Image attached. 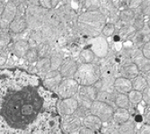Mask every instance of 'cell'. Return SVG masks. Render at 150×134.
<instances>
[{
    "mask_svg": "<svg viewBox=\"0 0 150 134\" xmlns=\"http://www.w3.org/2000/svg\"><path fill=\"white\" fill-rule=\"evenodd\" d=\"M117 95L116 92H106V91H98L96 101H100L103 103H105L109 105H111L112 108L115 110L117 109L114 104L115 96Z\"/></svg>",
    "mask_w": 150,
    "mask_h": 134,
    "instance_id": "21",
    "label": "cell"
},
{
    "mask_svg": "<svg viewBox=\"0 0 150 134\" xmlns=\"http://www.w3.org/2000/svg\"><path fill=\"white\" fill-rule=\"evenodd\" d=\"M6 3H7V1H1V0H0V16H1L3 14V11L5 9Z\"/></svg>",
    "mask_w": 150,
    "mask_h": 134,
    "instance_id": "44",
    "label": "cell"
},
{
    "mask_svg": "<svg viewBox=\"0 0 150 134\" xmlns=\"http://www.w3.org/2000/svg\"><path fill=\"white\" fill-rule=\"evenodd\" d=\"M62 81V77L59 70H50L42 80V85L43 86L52 92V93H57V89L59 86V84Z\"/></svg>",
    "mask_w": 150,
    "mask_h": 134,
    "instance_id": "10",
    "label": "cell"
},
{
    "mask_svg": "<svg viewBox=\"0 0 150 134\" xmlns=\"http://www.w3.org/2000/svg\"><path fill=\"white\" fill-rule=\"evenodd\" d=\"M130 118V113L127 109H122V108H117L114 110L112 114L113 122L116 124H122L123 123L127 122V121Z\"/></svg>",
    "mask_w": 150,
    "mask_h": 134,
    "instance_id": "24",
    "label": "cell"
},
{
    "mask_svg": "<svg viewBox=\"0 0 150 134\" xmlns=\"http://www.w3.org/2000/svg\"><path fill=\"white\" fill-rule=\"evenodd\" d=\"M82 126H84L94 132L96 130H100L102 129L103 123L98 117L94 116L93 114H89L82 120Z\"/></svg>",
    "mask_w": 150,
    "mask_h": 134,
    "instance_id": "18",
    "label": "cell"
},
{
    "mask_svg": "<svg viewBox=\"0 0 150 134\" xmlns=\"http://www.w3.org/2000/svg\"><path fill=\"white\" fill-rule=\"evenodd\" d=\"M115 33V26L112 23H106V24L104 25V27L103 28L102 31V34L104 38L108 39L113 36V34Z\"/></svg>",
    "mask_w": 150,
    "mask_h": 134,
    "instance_id": "35",
    "label": "cell"
},
{
    "mask_svg": "<svg viewBox=\"0 0 150 134\" xmlns=\"http://www.w3.org/2000/svg\"><path fill=\"white\" fill-rule=\"evenodd\" d=\"M29 64H34L36 63V61L39 60L38 57V52H37V49L36 48H30L29 50L27 51V53L25 54L24 58H23Z\"/></svg>",
    "mask_w": 150,
    "mask_h": 134,
    "instance_id": "32",
    "label": "cell"
},
{
    "mask_svg": "<svg viewBox=\"0 0 150 134\" xmlns=\"http://www.w3.org/2000/svg\"><path fill=\"white\" fill-rule=\"evenodd\" d=\"M134 11L130 9H123L119 13V20L124 23L127 25H131L133 20H134Z\"/></svg>",
    "mask_w": 150,
    "mask_h": 134,
    "instance_id": "29",
    "label": "cell"
},
{
    "mask_svg": "<svg viewBox=\"0 0 150 134\" xmlns=\"http://www.w3.org/2000/svg\"><path fill=\"white\" fill-rule=\"evenodd\" d=\"M63 60H64V57H63L62 51H59V50H54L53 53L50 57L51 70H59Z\"/></svg>",
    "mask_w": 150,
    "mask_h": 134,
    "instance_id": "25",
    "label": "cell"
},
{
    "mask_svg": "<svg viewBox=\"0 0 150 134\" xmlns=\"http://www.w3.org/2000/svg\"><path fill=\"white\" fill-rule=\"evenodd\" d=\"M131 86H132V90L142 92L146 87L149 86V85L146 81V79L143 77V76L139 74V76H137L134 79L131 80Z\"/></svg>",
    "mask_w": 150,
    "mask_h": 134,
    "instance_id": "27",
    "label": "cell"
},
{
    "mask_svg": "<svg viewBox=\"0 0 150 134\" xmlns=\"http://www.w3.org/2000/svg\"><path fill=\"white\" fill-rule=\"evenodd\" d=\"M129 101L131 104H139L142 101V94L141 92L131 90L127 95Z\"/></svg>",
    "mask_w": 150,
    "mask_h": 134,
    "instance_id": "34",
    "label": "cell"
},
{
    "mask_svg": "<svg viewBox=\"0 0 150 134\" xmlns=\"http://www.w3.org/2000/svg\"><path fill=\"white\" fill-rule=\"evenodd\" d=\"M78 107V103L76 97L66 98L59 100L58 104V109L60 114L65 115H72L75 113Z\"/></svg>",
    "mask_w": 150,
    "mask_h": 134,
    "instance_id": "13",
    "label": "cell"
},
{
    "mask_svg": "<svg viewBox=\"0 0 150 134\" xmlns=\"http://www.w3.org/2000/svg\"><path fill=\"white\" fill-rule=\"evenodd\" d=\"M30 46L27 41H16L13 42L12 45L13 54L17 59H23L27 51L29 50Z\"/></svg>",
    "mask_w": 150,
    "mask_h": 134,
    "instance_id": "19",
    "label": "cell"
},
{
    "mask_svg": "<svg viewBox=\"0 0 150 134\" xmlns=\"http://www.w3.org/2000/svg\"><path fill=\"white\" fill-rule=\"evenodd\" d=\"M141 1H137V0H129V1H126V7L130 10H136L140 6Z\"/></svg>",
    "mask_w": 150,
    "mask_h": 134,
    "instance_id": "38",
    "label": "cell"
},
{
    "mask_svg": "<svg viewBox=\"0 0 150 134\" xmlns=\"http://www.w3.org/2000/svg\"><path fill=\"white\" fill-rule=\"evenodd\" d=\"M140 50H141V52H142L143 56H144L146 59L150 60V43H149V42L144 43L143 46L141 47Z\"/></svg>",
    "mask_w": 150,
    "mask_h": 134,
    "instance_id": "39",
    "label": "cell"
},
{
    "mask_svg": "<svg viewBox=\"0 0 150 134\" xmlns=\"http://www.w3.org/2000/svg\"><path fill=\"white\" fill-rule=\"evenodd\" d=\"M141 94H142V101H144V103L147 106H149V104H150V87L149 86L146 87L141 92Z\"/></svg>",
    "mask_w": 150,
    "mask_h": 134,
    "instance_id": "37",
    "label": "cell"
},
{
    "mask_svg": "<svg viewBox=\"0 0 150 134\" xmlns=\"http://www.w3.org/2000/svg\"><path fill=\"white\" fill-rule=\"evenodd\" d=\"M114 104L116 108H122L127 110H129L131 107V104L129 103L127 95H123V94H117L114 100Z\"/></svg>",
    "mask_w": 150,
    "mask_h": 134,
    "instance_id": "26",
    "label": "cell"
},
{
    "mask_svg": "<svg viewBox=\"0 0 150 134\" xmlns=\"http://www.w3.org/2000/svg\"><path fill=\"white\" fill-rule=\"evenodd\" d=\"M97 93H98V90L93 86H79L78 92L76 97L93 102L96 100Z\"/></svg>",
    "mask_w": 150,
    "mask_h": 134,
    "instance_id": "14",
    "label": "cell"
},
{
    "mask_svg": "<svg viewBox=\"0 0 150 134\" xmlns=\"http://www.w3.org/2000/svg\"><path fill=\"white\" fill-rule=\"evenodd\" d=\"M12 43V35L8 30L0 29V49H6Z\"/></svg>",
    "mask_w": 150,
    "mask_h": 134,
    "instance_id": "30",
    "label": "cell"
},
{
    "mask_svg": "<svg viewBox=\"0 0 150 134\" xmlns=\"http://www.w3.org/2000/svg\"><path fill=\"white\" fill-rule=\"evenodd\" d=\"M61 1H58V0H40L39 1V6L46 10H51L55 9Z\"/></svg>",
    "mask_w": 150,
    "mask_h": 134,
    "instance_id": "33",
    "label": "cell"
},
{
    "mask_svg": "<svg viewBox=\"0 0 150 134\" xmlns=\"http://www.w3.org/2000/svg\"><path fill=\"white\" fill-rule=\"evenodd\" d=\"M78 60H76L77 65L81 64H97L99 62V59L96 58L93 51L90 49H85L81 50L79 53V56L77 58Z\"/></svg>",
    "mask_w": 150,
    "mask_h": 134,
    "instance_id": "17",
    "label": "cell"
},
{
    "mask_svg": "<svg viewBox=\"0 0 150 134\" xmlns=\"http://www.w3.org/2000/svg\"><path fill=\"white\" fill-rule=\"evenodd\" d=\"M119 72L121 77L127 78L129 80L134 79L137 76L139 75V70L129 58H124L123 60L119 65Z\"/></svg>",
    "mask_w": 150,
    "mask_h": 134,
    "instance_id": "9",
    "label": "cell"
},
{
    "mask_svg": "<svg viewBox=\"0 0 150 134\" xmlns=\"http://www.w3.org/2000/svg\"><path fill=\"white\" fill-rule=\"evenodd\" d=\"M113 89L117 94H123V95H128V94L132 90L131 81L124 77H116L113 82Z\"/></svg>",
    "mask_w": 150,
    "mask_h": 134,
    "instance_id": "16",
    "label": "cell"
},
{
    "mask_svg": "<svg viewBox=\"0 0 150 134\" xmlns=\"http://www.w3.org/2000/svg\"><path fill=\"white\" fill-rule=\"evenodd\" d=\"M149 5H150L149 0H146V1H141L139 9H140L144 17H148L149 16V7H150Z\"/></svg>",
    "mask_w": 150,
    "mask_h": 134,
    "instance_id": "36",
    "label": "cell"
},
{
    "mask_svg": "<svg viewBox=\"0 0 150 134\" xmlns=\"http://www.w3.org/2000/svg\"><path fill=\"white\" fill-rule=\"evenodd\" d=\"M16 16V6L15 1H7L2 16H0V29L8 30L10 23Z\"/></svg>",
    "mask_w": 150,
    "mask_h": 134,
    "instance_id": "8",
    "label": "cell"
},
{
    "mask_svg": "<svg viewBox=\"0 0 150 134\" xmlns=\"http://www.w3.org/2000/svg\"><path fill=\"white\" fill-rule=\"evenodd\" d=\"M130 60L138 67L139 70V74L143 76L144 77L146 76H149V70H150V60L146 59L140 49L133 48L130 54H129Z\"/></svg>",
    "mask_w": 150,
    "mask_h": 134,
    "instance_id": "7",
    "label": "cell"
},
{
    "mask_svg": "<svg viewBox=\"0 0 150 134\" xmlns=\"http://www.w3.org/2000/svg\"><path fill=\"white\" fill-rule=\"evenodd\" d=\"M113 112L114 109L111 105L96 100L92 103V105L90 107L91 114L98 117L102 121V123L109 122L112 118Z\"/></svg>",
    "mask_w": 150,
    "mask_h": 134,
    "instance_id": "5",
    "label": "cell"
},
{
    "mask_svg": "<svg viewBox=\"0 0 150 134\" xmlns=\"http://www.w3.org/2000/svg\"><path fill=\"white\" fill-rule=\"evenodd\" d=\"M8 60V55L6 50L0 49V67H3L6 64Z\"/></svg>",
    "mask_w": 150,
    "mask_h": 134,
    "instance_id": "40",
    "label": "cell"
},
{
    "mask_svg": "<svg viewBox=\"0 0 150 134\" xmlns=\"http://www.w3.org/2000/svg\"><path fill=\"white\" fill-rule=\"evenodd\" d=\"M79 85L74 78H64L59 84L57 93L61 99L76 97L78 92Z\"/></svg>",
    "mask_w": 150,
    "mask_h": 134,
    "instance_id": "6",
    "label": "cell"
},
{
    "mask_svg": "<svg viewBox=\"0 0 150 134\" xmlns=\"http://www.w3.org/2000/svg\"><path fill=\"white\" fill-rule=\"evenodd\" d=\"M73 78L79 86H93L101 78L100 67L97 64L78 65Z\"/></svg>",
    "mask_w": 150,
    "mask_h": 134,
    "instance_id": "3",
    "label": "cell"
},
{
    "mask_svg": "<svg viewBox=\"0 0 150 134\" xmlns=\"http://www.w3.org/2000/svg\"><path fill=\"white\" fill-rule=\"evenodd\" d=\"M101 134H103V133H101Z\"/></svg>",
    "mask_w": 150,
    "mask_h": 134,
    "instance_id": "45",
    "label": "cell"
},
{
    "mask_svg": "<svg viewBox=\"0 0 150 134\" xmlns=\"http://www.w3.org/2000/svg\"><path fill=\"white\" fill-rule=\"evenodd\" d=\"M55 44L56 43H40L37 46V52L39 59L43 58H49L51 56L54 50H55Z\"/></svg>",
    "mask_w": 150,
    "mask_h": 134,
    "instance_id": "22",
    "label": "cell"
},
{
    "mask_svg": "<svg viewBox=\"0 0 150 134\" xmlns=\"http://www.w3.org/2000/svg\"><path fill=\"white\" fill-rule=\"evenodd\" d=\"M136 31L135 28L133 27L132 25H126L125 27H123L122 29H120L119 31V37H120V40L121 41H128V40H130L132 39V37L135 35L136 33Z\"/></svg>",
    "mask_w": 150,
    "mask_h": 134,
    "instance_id": "28",
    "label": "cell"
},
{
    "mask_svg": "<svg viewBox=\"0 0 150 134\" xmlns=\"http://www.w3.org/2000/svg\"><path fill=\"white\" fill-rule=\"evenodd\" d=\"M77 63L71 57L65 58L59 69V72L60 73L62 78H73L76 69H77Z\"/></svg>",
    "mask_w": 150,
    "mask_h": 134,
    "instance_id": "11",
    "label": "cell"
},
{
    "mask_svg": "<svg viewBox=\"0 0 150 134\" xmlns=\"http://www.w3.org/2000/svg\"><path fill=\"white\" fill-rule=\"evenodd\" d=\"M137 132V124L132 117H130L127 122L120 124L118 128L119 134H136Z\"/></svg>",
    "mask_w": 150,
    "mask_h": 134,
    "instance_id": "23",
    "label": "cell"
},
{
    "mask_svg": "<svg viewBox=\"0 0 150 134\" xmlns=\"http://www.w3.org/2000/svg\"><path fill=\"white\" fill-rule=\"evenodd\" d=\"M27 28V23L24 16H16L15 19L13 20V22L10 23L8 31L11 33V35H16L19 34L23 32H24Z\"/></svg>",
    "mask_w": 150,
    "mask_h": 134,
    "instance_id": "15",
    "label": "cell"
},
{
    "mask_svg": "<svg viewBox=\"0 0 150 134\" xmlns=\"http://www.w3.org/2000/svg\"><path fill=\"white\" fill-rule=\"evenodd\" d=\"M35 67L37 69V74L40 77H42V78H43L51 70L50 60L49 58L39 59L35 63Z\"/></svg>",
    "mask_w": 150,
    "mask_h": 134,
    "instance_id": "20",
    "label": "cell"
},
{
    "mask_svg": "<svg viewBox=\"0 0 150 134\" xmlns=\"http://www.w3.org/2000/svg\"><path fill=\"white\" fill-rule=\"evenodd\" d=\"M82 127V120L76 115H65L62 119V129L66 133H73Z\"/></svg>",
    "mask_w": 150,
    "mask_h": 134,
    "instance_id": "12",
    "label": "cell"
},
{
    "mask_svg": "<svg viewBox=\"0 0 150 134\" xmlns=\"http://www.w3.org/2000/svg\"><path fill=\"white\" fill-rule=\"evenodd\" d=\"M48 11L39 6V1H28V6L25 11L27 28L32 31L43 26L46 23Z\"/></svg>",
    "mask_w": 150,
    "mask_h": 134,
    "instance_id": "2",
    "label": "cell"
},
{
    "mask_svg": "<svg viewBox=\"0 0 150 134\" xmlns=\"http://www.w3.org/2000/svg\"><path fill=\"white\" fill-rule=\"evenodd\" d=\"M149 114H150V112H149V106H147V108L146 109V112L144 113V117H145V122H146V124H149Z\"/></svg>",
    "mask_w": 150,
    "mask_h": 134,
    "instance_id": "43",
    "label": "cell"
},
{
    "mask_svg": "<svg viewBox=\"0 0 150 134\" xmlns=\"http://www.w3.org/2000/svg\"><path fill=\"white\" fill-rule=\"evenodd\" d=\"M78 134H93V131H92L91 130L82 126L79 130H78Z\"/></svg>",
    "mask_w": 150,
    "mask_h": 134,
    "instance_id": "42",
    "label": "cell"
},
{
    "mask_svg": "<svg viewBox=\"0 0 150 134\" xmlns=\"http://www.w3.org/2000/svg\"><path fill=\"white\" fill-rule=\"evenodd\" d=\"M87 43L90 44V50L93 54L99 60H103L107 57L109 51H110V45L109 43L103 35L97 36L95 38H91L87 41Z\"/></svg>",
    "mask_w": 150,
    "mask_h": 134,
    "instance_id": "4",
    "label": "cell"
},
{
    "mask_svg": "<svg viewBox=\"0 0 150 134\" xmlns=\"http://www.w3.org/2000/svg\"><path fill=\"white\" fill-rule=\"evenodd\" d=\"M138 134H150L149 124H143L138 129Z\"/></svg>",
    "mask_w": 150,
    "mask_h": 134,
    "instance_id": "41",
    "label": "cell"
},
{
    "mask_svg": "<svg viewBox=\"0 0 150 134\" xmlns=\"http://www.w3.org/2000/svg\"><path fill=\"white\" fill-rule=\"evenodd\" d=\"M107 21L99 10L82 12L77 16L76 26L80 34L91 38L100 36Z\"/></svg>",
    "mask_w": 150,
    "mask_h": 134,
    "instance_id": "1",
    "label": "cell"
},
{
    "mask_svg": "<svg viewBox=\"0 0 150 134\" xmlns=\"http://www.w3.org/2000/svg\"><path fill=\"white\" fill-rule=\"evenodd\" d=\"M80 4L83 5V7L85 8V12L86 11H96L99 10L101 6V1L99 0H87V1H80Z\"/></svg>",
    "mask_w": 150,
    "mask_h": 134,
    "instance_id": "31",
    "label": "cell"
}]
</instances>
